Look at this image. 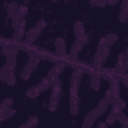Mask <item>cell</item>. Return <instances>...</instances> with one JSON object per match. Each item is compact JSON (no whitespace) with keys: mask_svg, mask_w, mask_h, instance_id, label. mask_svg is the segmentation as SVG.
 Segmentation results:
<instances>
[{"mask_svg":"<svg viewBox=\"0 0 128 128\" xmlns=\"http://www.w3.org/2000/svg\"><path fill=\"white\" fill-rule=\"evenodd\" d=\"M108 78H110V90L106 92V98L112 102V100L120 98V80H118V78H114V74H112V72L108 74Z\"/></svg>","mask_w":128,"mask_h":128,"instance_id":"obj_6","label":"cell"},{"mask_svg":"<svg viewBox=\"0 0 128 128\" xmlns=\"http://www.w3.org/2000/svg\"><path fill=\"white\" fill-rule=\"evenodd\" d=\"M40 60H42V54H38L36 50H30V48H28V62L24 64V68H22V72H20V78H22V80H28V78L32 76V72L38 68Z\"/></svg>","mask_w":128,"mask_h":128,"instance_id":"obj_1","label":"cell"},{"mask_svg":"<svg viewBox=\"0 0 128 128\" xmlns=\"http://www.w3.org/2000/svg\"><path fill=\"white\" fill-rule=\"evenodd\" d=\"M104 40H106V42H108V44L112 46V44H116V42H118V34L110 32V34H106V36H104Z\"/></svg>","mask_w":128,"mask_h":128,"instance_id":"obj_23","label":"cell"},{"mask_svg":"<svg viewBox=\"0 0 128 128\" xmlns=\"http://www.w3.org/2000/svg\"><path fill=\"white\" fill-rule=\"evenodd\" d=\"M120 112H122V110H118V108H110V110H108V116H106V124L110 126V124L118 122V116H120Z\"/></svg>","mask_w":128,"mask_h":128,"instance_id":"obj_15","label":"cell"},{"mask_svg":"<svg viewBox=\"0 0 128 128\" xmlns=\"http://www.w3.org/2000/svg\"><path fill=\"white\" fill-rule=\"evenodd\" d=\"M78 112H80V98L78 96H70V114L78 116Z\"/></svg>","mask_w":128,"mask_h":128,"instance_id":"obj_14","label":"cell"},{"mask_svg":"<svg viewBox=\"0 0 128 128\" xmlns=\"http://www.w3.org/2000/svg\"><path fill=\"white\" fill-rule=\"evenodd\" d=\"M100 80H102V76L98 72H90V88L92 90H98L100 88Z\"/></svg>","mask_w":128,"mask_h":128,"instance_id":"obj_17","label":"cell"},{"mask_svg":"<svg viewBox=\"0 0 128 128\" xmlns=\"http://www.w3.org/2000/svg\"><path fill=\"white\" fill-rule=\"evenodd\" d=\"M26 14H28V8H26V6H20V8H18V14H16L14 20H26Z\"/></svg>","mask_w":128,"mask_h":128,"instance_id":"obj_21","label":"cell"},{"mask_svg":"<svg viewBox=\"0 0 128 128\" xmlns=\"http://www.w3.org/2000/svg\"><path fill=\"white\" fill-rule=\"evenodd\" d=\"M12 72H14V68H12V66H8V64H4V66L0 68V80H2V82H6V80H8V76H10Z\"/></svg>","mask_w":128,"mask_h":128,"instance_id":"obj_18","label":"cell"},{"mask_svg":"<svg viewBox=\"0 0 128 128\" xmlns=\"http://www.w3.org/2000/svg\"><path fill=\"white\" fill-rule=\"evenodd\" d=\"M96 118H98V114H96V110H90V112L86 114V118H84V122H82V128H92V126H94V122H96Z\"/></svg>","mask_w":128,"mask_h":128,"instance_id":"obj_11","label":"cell"},{"mask_svg":"<svg viewBox=\"0 0 128 128\" xmlns=\"http://www.w3.org/2000/svg\"><path fill=\"white\" fill-rule=\"evenodd\" d=\"M76 40H78V42H82V44H84V46H86V42H88V34H86V32H84V34H80V36H78V38H76Z\"/></svg>","mask_w":128,"mask_h":128,"instance_id":"obj_29","label":"cell"},{"mask_svg":"<svg viewBox=\"0 0 128 128\" xmlns=\"http://www.w3.org/2000/svg\"><path fill=\"white\" fill-rule=\"evenodd\" d=\"M124 54H126V64H128V48L124 50Z\"/></svg>","mask_w":128,"mask_h":128,"instance_id":"obj_33","label":"cell"},{"mask_svg":"<svg viewBox=\"0 0 128 128\" xmlns=\"http://www.w3.org/2000/svg\"><path fill=\"white\" fill-rule=\"evenodd\" d=\"M106 4L108 6H116V4H120V0H106Z\"/></svg>","mask_w":128,"mask_h":128,"instance_id":"obj_30","label":"cell"},{"mask_svg":"<svg viewBox=\"0 0 128 128\" xmlns=\"http://www.w3.org/2000/svg\"><path fill=\"white\" fill-rule=\"evenodd\" d=\"M118 122H120V126H122V128H128V116H126L124 112H120V116H118Z\"/></svg>","mask_w":128,"mask_h":128,"instance_id":"obj_25","label":"cell"},{"mask_svg":"<svg viewBox=\"0 0 128 128\" xmlns=\"http://www.w3.org/2000/svg\"><path fill=\"white\" fill-rule=\"evenodd\" d=\"M54 48H56V56H58V58H64V56H66V40H64L62 36H58V38L54 40Z\"/></svg>","mask_w":128,"mask_h":128,"instance_id":"obj_9","label":"cell"},{"mask_svg":"<svg viewBox=\"0 0 128 128\" xmlns=\"http://www.w3.org/2000/svg\"><path fill=\"white\" fill-rule=\"evenodd\" d=\"M90 6H94V8H104V6H108V4H106V0H90Z\"/></svg>","mask_w":128,"mask_h":128,"instance_id":"obj_26","label":"cell"},{"mask_svg":"<svg viewBox=\"0 0 128 128\" xmlns=\"http://www.w3.org/2000/svg\"><path fill=\"white\" fill-rule=\"evenodd\" d=\"M108 54H110V44H108L104 38H100L98 48H96V54H94V64H96V68H102V66H104Z\"/></svg>","mask_w":128,"mask_h":128,"instance_id":"obj_2","label":"cell"},{"mask_svg":"<svg viewBox=\"0 0 128 128\" xmlns=\"http://www.w3.org/2000/svg\"><path fill=\"white\" fill-rule=\"evenodd\" d=\"M96 128H108V124H106V122H100V124H98Z\"/></svg>","mask_w":128,"mask_h":128,"instance_id":"obj_32","label":"cell"},{"mask_svg":"<svg viewBox=\"0 0 128 128\" xmlns=\"http://www.w3.org/2000/svg\"><path fill=\"white\" fill-rule=\"evenodd\" d=\"M94 110H96V114H98V116L106 114V112L110 110V100H108V98L104 96V98H102V100H100V102L96 104V108H94Z\"/></svg>","mask_w":128,"mask_h":128,"instance_id":"obj_10","label":"cell"},{"mask_svg":"<svg viewBox=\"0 0 128 128\" xmlns=\"http://www.w3.org/2000/svg\"><path fill=\"white\" fill-rule=\"evenodd\" d=\"M18 8H20V4H18V2H8V4H6V14H8V18H10V20H14V18H16Z\"/></svg>","mask_w":128,"mask_h":128,"instance_id":"obj_12","label":"cell"},{"mask_svg":"<svg viewBox=\"0 0 128 128\" xmlns=\"http://www.w3.org/2000/svg\"><path fill=\"white\" fill-rule=\"evenodd\" d=\"M46 28V20H38L32 28H28L26 30V36H24V42L26 44H32V42H36L38 40V36L42 34V30Z\"/></svg>","mask_w":128,"mask_h":128,"instance_id":"obj_4","label":"cell"},{"mask_svg":"<svg viewBox=\"0 0 128 128\" xmlns=\"http://www.w3.org/2000/svg\"><path fill=\"white\" fill-rule=\"evenodd\" d=\"M82 48H84V44H82V42H78V40H76V42H74V44H72V50H70V52H68V58H70V60H76V58H78V54H80V50H82Z\"/></svg>","mask_w":128,"mask_h":128,"instance_id":"obj_13","label":"cell"},{"mask_svg":"<svg viewBox=\"0 0 128 128\" xmlns=\"http://www.w3.org/2000/svg\"><path fill=\"white\" fill-rule=\"evenodd\" d=\"M60 92H62V82L56 78V80L52 82V92H50V96H48V110H50V112H54V110L58 108V104H60Z\"/></svg>","mask_w":128,"mask_h":128,"instance_id":"obj_3","label":"cell"},{"mask_svg":"<svg viewBox=\"0 0 128 128\" xmlns=\"http://www.w3.org/2000/svg\"><path fill=\"white\" fill-rule=\"evenodd\" d=\"M16 114V110L10 106V108H4V106H0V122H4V120H8V118H12Z\"/></svg>","mask_w":128,"mask_h":128,"instance_id":"obj_16","label":"cell"},{"mask_svg":"<svg viewBox=\"0 0 128 128\" xmlns=\"http://www.w3.org/2000/svg\"><path fill=\"white\" fill-rule=\"evenodd\" d=\"M80 34H84V22H80V20H76V22H74V36L78 38Z\"/></svg>","mask_w":128,"mask_h":128,"instance_id":"obj_20","label":"cell"},{"mask_svg":"<svg viewBox=\"0 0 128 128\" xmlns=\"http://www.w3.org/2000/svg\"><path fill=\"white\" fill-rule=\"evenodd\" d=\"M12 28H14L12 40H14V44H20L26 36V20H12Z\"/></svg>","mask_w":128,"mask_h":128,"instance_id":"obj_5","label":"cell"},{"mask_svg":"<svg viewBox=\"0 0 128 128\" xmlns=\"http://www.w3.org/2000/svg\"><path fill=\"white\" fill-rule=\"evenodd\" d=\"M2 54L6 56V64L14 68V66H16V60H18V48L6 44V46H2Z\"/></svg>","mask_w":128,"mask_h":128,"instance_id":"obj_7","label":"cell"},{"mask_svg":"<svg viewBox=\"0 0 128 128\" xmlns=\"http://www.w3.org/2000/svg\"><path fill=\"white\" fill-rule=\"evenodd\" d=\"M12 104H14V100H12V98H4V100L0 102V106H4V108H10Z\"/></svg>","mask_w":128,"mask_h":128,"instance_id":"obj_28","label":"cell"},{"mask_svg":"<svg viewBox=\"0 0 128 128\" xmlns=\"http://www.w3.org/2000/svg\"><path fill=\"white\" fill-rule=\"evenodd\" d=\"M6 84H8V86H16V74H14V72H12L10 76H8V80H6Z\"/></svg>","mask_w":128,"mask_h":128,"instance_id":"obj_27","label":"cell"},{"mask_svg":"<svg viewBox=\"0 0 128 128\" xmlns=\"http://www.w3.org/2000/svg\"><path fill=\"white\" fill-rule=\"evenodd\" d=\"M40 92H42V90H40V86L36 84V86H32V88H30V90L26 92V96H28V98H36V96H38Z\"/></svg>","mask_w":128,"mask_h":128,"instance_id":"obj_22","label":"cell"},{"mask_svg":"<svg viewBox=\"0 0 128 128\" xmlns=\"http://www.w3.org/2000/svg\"><path fill=\"white\" fill-rule=\"evenodd\" d=\"M122 84L128 86V74H122Z\"/></svg>","mask_w":128,"mask_h":128,"instance_id":"obj_31","label":"cell"},{"mask_svg":"<svg viewBox=\"0 0 128 128\" xmlns=\"http://www.w3.org/2000/svg\"><path fill=\"white\" fill-rule=\"evenodd\" d=\"M112 108H118V110H124V108H126V102H124L122 98H116V100H112Z\"/></svg>","mask_w":128,"mask_h":128,"instance_id":"obj_24","label":"cell"},{"mask_svg":"<svg viewBox=\"0 0 128 128\" xmlns=\"http://www.w3.org/2000/svg\"><path fill=\"white\" fill-rule=\"evenodd\" d=\"M84 68H74L72 78H70V96H78V86H80V76H82Z\"/></svg>","mask_w":128,"mask_h":128,"instance_id":"obj_8","label":"cell"},{"mask_svg":"<svg viewBox=\"0 0 128 128\" xmlns=\"http://www.w3.org/2000/svg\"><path fill=\"white\" fill-rule=\"evenodd\" d=\"M36 124H38V116H30V118H28L22 126H18V128H34Z\"/></svg>","mask_w":128,"mask_h":128,"instance_id":"obj_19","label":"cell"}]
</instances>
